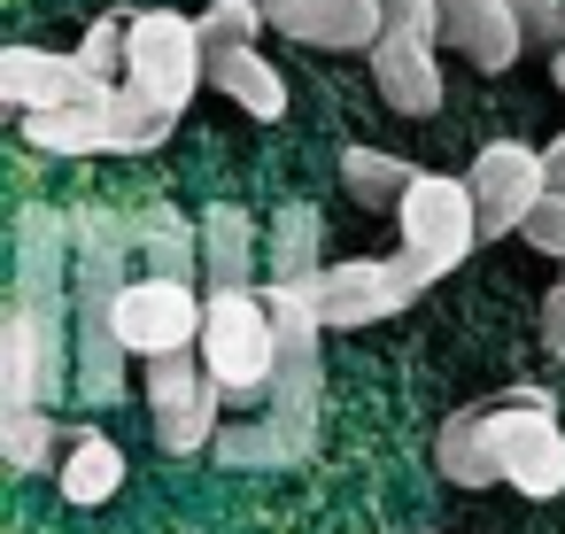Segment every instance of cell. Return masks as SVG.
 Instances as JSON below:
<instances>
[{
  "mask_svg": "<svg viewBox=\"0 0 565 534\" xmlns=\"http://www.w3.org/2000/svg\"><path fill=\"white\" fill-rule=\"evenodd\" d=\"M480 403H488V457H495L503 488H519L534 503L565 495V426H557L550 387H503Z\"/></svg>",
  "mask_w": 565,
  "mask_h": 534,
  "instance_id": "cell-1",
  "label": "cell"
},
{
  "mask_svg": "<svg viewBox=\"0 0 565 534\" xmlns=\"http://www.w3.org/2000/svg\"><path fill=\"white\" fill-rule=\"evenodd\" d=\"M202 364L217 372V387H225L233 403H271V380H279V325H271L264 287H225V295H210Z\"/></svg>",
  "mask_w": 565,
  "mask_h": 534,
  "instance_id": "cell-2",
  "label": "cell"
},
{
  "mask_svg": "<svg viewBox=\"0 0 565 534\" xmlns=\"http://www.w3.org/2000/svg\"><path fill=\"white\" fill-rule=\"evenodd\" d=\"M125 86L179 117V109L210 86L202 24H194V17H179V9H140V17H132V40H125Z\"/></svg>",
  "mask_w": 565,
  "mask_h": 534,
  "instance_id": "cell-3",
  "label": "cell"
},
{
  "mask_svg": "<svg viewBox=\"0 0 565 534\" xmlns=\"http://www.w3.org/2000/svg\"><path fill=\"white\" fill-rule=\"evenodd\" d=\"M395 248L418 256L426 279H449L472 248H480V210H472V186L465 179H441V171H418L403 210H395Z\"/></svg>",
  "mask_w": 565,
  "mask_h": 534,
  "instance_id": "cell-4",
  "label": "cell"
},
{
  "mask_svg": "<svg viewBox=\"0 0 565 534\" xmlns=\"http://www.w3.org/2000/svg\"><path fill=\"white\" fill-rule=\"evenodd\" d=\"M426 287H434V279H426L418 256H403V248H387V256H341V264H326V279H318V318H326V333H356V325H380V318L411 310Z\"/></svg>",
  "mask_w": 565,
  "mask_h": 534,
  "instance_id": "cell-5",
  "label": "cell"
},
{
  "mask_svg": "<svg viewBox=\"0 0 565 534\" xmlns=\"http://www.w3.org/2000/svg\"><path fill=\"white\" fill-rule=\"evenodd\" d=\"M148 410H156V441H163L171 457L217 449V434H225V418H217V410H225V387H217V372L202 364V349L148 364Z\"/></svg>",
  "mask_w": 565,
  "mask_h": 534,
  "instance_id": "cell-6",
  "label": "cell"
},
{
  "mask_svg": "<svg viewBox=\"0 0 565 534\" xmlns=\"http://www.w3.org/2000/svg\"><path fill=\"white\" fill-rule=\"evenodd\" d=\"M202 318H210V295L202 287H186V279H156V271H140L125 295H117V333H125V349L132 356H186V349H202Z\"/></svg>",
  "mask_w": 565,
  "mask_h": 534,
  "instance_id": "cell-7",
  "label": "cell"
},
{
  "mask_svg": "<svg viewBox=\"0 0 565 534\" xmlns=\"http://www.w3.org/2000/svg\"><path fill=\"white\" fill-rule=\"evenodd\" d=\"M472 186V210H480V241H503V233H526V217L550 202V171H542V148L526 140H488L465 171Z\"/></svg>",
  "mask_w": 565,
  "mask_h": 534,
  "instance_id": "cell-8",
  "label": "cell"
},
{
  "mask_svg": "<svg viewBox=\"0 0 565 534\" xmlns=\"http://www.w3.org/2000/svg\"><path fill=\"white\" fill-rule=\"evenodd\" d=\"M71 380V349L24 310L9 302L0 310V418H24V410H47Z\"/></svg>",
  "mask_w": 565,
  "mask_h": 534,
  "instance_id": "cell-9",
  "label": "cell"
},
{
  "mask_svg": "<svg viewBox=\"0 0 565 534\" xmlns=\"http://www.w3.org/2000/svg\"><path fill=\"white\" fill-rule=\"evenodd\" d=\"M117 86L86 78L78 55H47V47H9L0 55V102L17 117H40V109H102Z\"/></svg>",
  "mask_w": 565,
  "mask_h": 534,
  "instance_id": "cell-10",
  "label": "cell"
},
{
  "mask_svg": "<svg viewBox=\"0 0 565 534\" xmlns=\"http://www.w3.org/2000/svg\"><path fill=\"white\" fill-rule=\"evenodd\" d=\"M434 9H441L449 55H465L472 71H511L526 55V24L511 0H434Z\"/></svg>",
  "mask_w": 565,
  "mask_h": 534,
  "instance_id": "cell-11",
  "label": "cell"
},
{
  "mask_svg": "<svg viewBox=\"0 0 565 534\" xmlns=\"http://www.w3.org/2000/svg\"><path fill=\"white\" fill-rule=\"evenodd\" d=\"M372 78H380V102L395 117H434L441 109V47L434 40H411V32H387L372 55Z\"/></svg>",
  "mask_w": 565,
  "mask_h": 534,
  "instance_id": "cell-12",
  "label": "cell"
},
{
  "mask_svg": "<svg viewBox=\"0 0 565 534\" xmlns=\"http://www.w3.org/2000/svg\"><path fill=\"white\" fill-rule=\"evenodd\" d=\"M279 32L295 47H318V55H372L387 40V17H380V0H310Z\"/></svg>",
  "mask_w": 565,
  "mask_h": 534,
  "instance_id": "cell-13",
  "label": "cell"
},
{
  "mask_svg": "<svg viewBox=\"0 0 565 534\" xmlns=\"http://www.w3.org/2000/svg\"><path fill=\"white\" fill-rule=\"evenodd\" d=\"M256 217L241 202H210L202 210V295H225V287H264L256 279Z\"/></svg>",
  "mask_w": 565,
  "mask_h": 534,
  "instance_id": "cell-14",
  "label": "cell"
},
{
  "mask_svg": "<svg viewBox=\"0 0 565 534\" xmlns=\"http://www.w3.org/2000/svg\"><path fill=\"white\" fill-rule=\"evenodd\" d=\"M318 248H326L318 202H279L271 225H264V279H271V287H318V279H326Z\"/></svg>",
  "mask_w": 565,
  "mask_h": 534,
  "instance_id": "cell-15",
  "label": "cell"
},
{
  "mask_svg": "<svg viewBox=\"0 0 565 534\" xmlns=\"http://www.w3.org/2000/svg\"><path fill=\"white\" fill-rule=\"evenodd\" d=\"M55 488H63V503H78V511L109 503V495L125 488V449H117L102 426H78L71 449H63V464H55Z\"/></svg>",
  "mask_w": 565,
  "mask_h": 534,
  "instance_id": "cell-16",
  "label": "cell"
},
{
  "mask_svg": "<svg viewBox=\"0 0 565 534\" xmlns=\"http://www.w3.org/2000/svg\"><path fill=\"white\" fill-rule=\"evenodd\" d=\"M434 464H441L449 488H503V472H495V457H488V403H465V410L441 418Z\"/></svg>",
  "mask_w": 565,
  "mask_h": 534,
  "instance_id": "cell-17",
  "label": "cell"
},
{
  "mask_svg": "<svg viewBox=\"0 0 565 534\" xmlns=\"http://www.w3.org/2000/svg\"><path fill=\"white\" fill-rule=\"evenodd\" d=\"M210 86H217L233 109H248L256 125H279V117H287V78H279L256 47H225V55H210Z\"/></svg>",
  "mask_w": 565,
  "mask_h": 534,
  "instance_id": "cell-18",
  "label": "cell"
},
{
  "mask_svg": "<svg viewBox=\"0 0 565 534\" xmlns=\"http://www.w3.org/2000/svg\"><path fill=\"white\" fill-rule=\"evenodd\" d=\"M125 225H132V248L148 256L156 279H186V287L202 279V225H186V217L163 210V202L140 210V217H125Z\"/></svg>",
  "mask_w": 565,
  "mask_h": 534,
  "instance_id": "cell-19",
  "label": "cell"
},
{
  "mask_svg": "<svg viewBox=\"0 0 565 534\" xmlns=\"http://www.w3.org/2000/svg\"><path fill=\"white\" fill-rule=\"evenodd\" d=\"M411 179H418V163H403V156H387V148H341V186H349V202H364V210H403Z\"/></svg>",
  "mask_w": 565,
  "mask_h": 534,
  "instance_id": "cell-20",
  "label": "cell"
},
{
  "mask_svg": "<svg viewBox=\"0 0 565 534\" xmlns=\"http://www.w3.org/2000/svg\"><path fill=\"white\" fill-rule=\"evenodd\" d=\"M102 125H109V156H156V148L179 132V117H171V109H156V102H148V94H132V86H117V94H109Z\"/></svg>",
  "mask_w": 565,
  "mask_h": 534,
  "instance_id": "cell-21",
  "label": "cell"
},
{
  "mask_svg": "<svg viewBox=\"0 0 565 534\" xmlns=\"http://www.w3.org/2000/svg\"><path fill=\"white\" fill-rule=\"evenodd\" d=\"M102 109H109V102H102ZM102 109H40V117H17V125H24V140H32L40 156H109Z\"/></svg>",
  "mask_w": 565,
  "mask_h": 534,
  "instance_id": "cell-22",
  "label": "cell"
},
{
  "mask_svg": "<svg viewBox=\"0 0 565 534\" xmlns=\"http://www.w3.org/2000/svg\"><path fill=\"white\" fill-rule=\"evenodd\" d=\"M0 457H9V472H47V464L63 457V418H55V410L0 418Z\"/></svg>",
  "mask_w": 565,
  "mask_h": 534,
  "instance_id": "cell-23",
  "label": "cell"
},
{
  "mask_svg": "<svg viewBox=\"0 0 565 534\" xmlns=\"http://www.w3.org/2000/svg\"><path fill=\"white\" fill-rule=\"evenodd\" d=\"M194 24H202V47L225 55V47H256V32H264L271 17H264V0H210Z\"/></svg>",
  "mask_w": 565,
  "mask_h": 534,
  "instance_id": "cell-24",
  "label": "cell"
},
{
  "mask_svg": "<svg viewBox=\"0 0 565 534\" xmlns=\"http://www.w3.org/2000/svg\"><path fill=\"white\" fill-rule=\"evenodd\" d=\"M125 40H132V17H94V32L78 40V71L102 78V86H125Z\"/></svg>",
  "mask_w": 565,
  "mask_h": 534,
  "instance_id": "cell-25",
  "label": "cell"
},
{
  "mask_svg": "<svg viewBox=\"0 0 565 534\" xmlns=\"http://www.w3.org/2000/svg\"><path fill=\"white\" fill-rule=\"evenodd\" d=\"M217 464H241L248 472V464H295V457H287V441H279L271 418H248V426H225L217 434Z\"/></svg>",
  "mask_w": 565,
  "mask_h": 534,
  "instance_id": "cell-26",
  "label": "cell"
},
{
  "mask_svg": "<svg viewBox=\"0 0 565 534\" xmlns=\"http://www.w3.org/2000/svg\"><path fill=\"white\" fill-rule=\"evenodd\" d=\"M519 241H526V248H542V256L565 271V194H550V202L526 217V233H519Z\"/></svg>",
  "mask_w": 565,
  "mask_h": 534,
  "instance_id": "cell-27",
  "label": "cell"
},
{
  "mask_svg": "<svg viewBox=\"0 0 565 534\" xmlns=\"http://www.w3.org/2000/svg\"><path fill=\"white\" fill-rule=\"evenodd\" d=\"M542 349L565 364V271H557V287L542 295Z\"/></svg>",
  "mask_w": 565,
  "mask_h": 534,
  "instance_id": "cell-28",
  "label": "cell"
},
{
  "mask_svg": "<svg viewBox=\"0 0 565 534\" xmlns=\"http://www.w3.org/2000/svg\"><path fill=\"white\" fill-rule=\"evenodd\" d=\"M542 171H550V194H565V132L542 148Z\"/></svg>",
  "mask_w": 565,
  "mask_h": 534,
  "instance_id": "cell-29",
  "label": "cell"
},
{
  "mask_svg": "<svg viewBox=\"0 0 565 534\" xmlns=\"http://www.w3.org/2000/svg\"><path fill=\"white\" fill-rule=\"evenodd\" d=\"M550 78H557V94H565V55H550Z\"/></svg>",
  "mask_w": 565,
  "mask_h": 534,
  "instance_id": "cell-30",
  "label": "cell"
},
{
  "mask_svg": "<svg viewBox=\"0 0 565 534\" xmlns=\"http://www.w3.org/2000/svg\"><path fill=\"white\" fill-rule=\"evenodd\" d=\"M426 534H441V526H426Z\"/></svg>",
  "mask_w": 565,
  "mask_h": 534,
  "instance_id": "cell-31",
  "label": "cell"
}]
</instances>
